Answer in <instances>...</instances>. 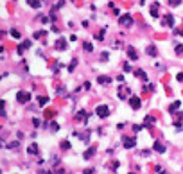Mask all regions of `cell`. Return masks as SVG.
Here are the masks:
<instances>
[{
    "label": "cell",
    "mask_w": 183,
    "mask_h": 174,
    "mask_svg": "<svg viewBox=\"0 0 183 174\" xmlns=\"http://www.w3.org/2000/svg\"><path fill=\"white\" fill-rule=\"evenodd\" d=\"M95 113H97V117L104 118V117H108V115H109V108H108V106H104V104H100V106L95 108Z\"/></svg>",
    "instance_id": "cell-1"
},
{
    "label": "cell",
    "mask_w": 183,
    "mask_h": 174,
    "mask_svg": "<svg viewBox=\"0 0 183 174\" xmlns=\"http://www.w3.org/2000/svg\"><path fill=\"white\" fill-rule=\"evenodd\" d=\"M16 100L18 102H27V100H31V93H27V91H18Z\"/></svg>",
    "instance_id": "cell-2"
},
{
    "label": "cell",
    "mask_w": 183,
    "mask_h": 174,
    "mask_svg": "<svg viewBox=\"0 0 183 174\" xmlns=\"http://www.w3.org/2000/svg\"><path fill=\"white\" fill-rule=\"evenodd\" d=\"M122 142H124V147H127V149H131V147H135V145H136V140L135 138H129V136H124Z\"/></svg>",
    "instance_id": "cell-3"
},
{
    "label": "cell",
    "mask_w": 183,
    "mask_h": 174,
    "mask_svg": "<svg viewBox=\"0 0 183 174\" xmlns=\"http://www.w3.org/2000/svg\"><path fill=\"white\" fill-rule=\"evenodd\" d=\"M118 22H120L122 25H131L133 24V18H131V15H124V16H120Z\"/></svg>",
    "instance_id": "cell-4"
},
{
    "label": "cell",
    "mask_w": 183,
    "mask_h": 174,
    "mask_svg": "<svg viewBox=\"0 0 183 174\" xmlns=\"http://www.w3.org/2000/svg\"><path fill=\"white\" fill-rule=\"evenodd\" d=\"M129 104H131V108H133V109H138L140 108V99L138 97H131L129 99Z\"/></svg>",
    "instance_id": "cell-5"
},
{
    "label": "cell",
    "mask_w": 183,
    "mask_h": 174,
    "mask_svg": "<svg viewBox=\"0 0 183 174\" xmlns=\"http://www.w3.org/2000/svg\"><path fill=\"white\" fill-rule=\"evenodd\" d=\"M127 56L131 58V61H135V59H138V54H136V50H135L133 47H129V49H127Z\"/></svg>",
    "instance_id": "cell-6"
},
{
    "label": "cell",
    "mask_w": 183,
    "mask_h": 174,
    "mask_svg": "<svg viewBox=\"0 0 183 174\" xmlns=\"http://www.w3.org/2000/svg\"><path fill=\"white\" fill-rule=\"evenodd\" d=\"M154 151H158V153H163V151H165V145H162L160 142H154Z\"/></svg>",
    "instance_id": "cell-7"
},
{
    "label": "cell",
    "mask_w": 183,
    "mask_h": 174,
    "mask_svg": "<svg viewBox=\"0 0 183 174\" xmlns=\"http://www.w3.org/2000/svg\"><path fill=\"white\" fill-rule=\"evenodd\" d=\"M163 24H167V25H171V27H172V25H174V20H172V16H171V15H167V16H165V20H163Z\"/></svg>",
    "instance_id": "cell-8"
},
{
    "label": "cell",
    "mask_w": 183,
    "mask_h": 174,
    "mask_svg": "<svg viewBox=\"0 0 183 174\" xmlns=\"http://www.w3.org/2000/svg\"><path fill=\"white\" fill-rule=\"evenodd\" d=\"M151 15L158 16V4H153V7H151Z\"/></svg>",
    "instance_id": "cell-9"
},
{
    "label": "cell",
    "mask_w": 183,
    "mask_h": 174,
    "mask_svg": "<svg viewBox=\"0 0 183 174\" xmlns=\"http://www.w3.org/2000/svg\"><path fill=\"white\" fill-rule=\"evenodd\" d=\"M56 47L63 50V49H65V47H67V43H65V40H58V43H56Z\"/></svg>",
    "instance_id": "cell-10"
},
{
    "label": "cell",
    "mask_w": 183,
    "mask_h": 174,
    "mask_svg": "<svg viewBox=\"0 0 183 174\" xmlns=\"http://www.w3.org/2000/svg\"><path fill=\"white\" fill-rule=\"evenodd\" d=\"M93 153H95V147H90V149H88V151H86V153H84V158L88 160V158H90V156H92V154H93Z\"/></svg>",
    "instance_id": "cell-11"
},
{
    "label": "cell",
    "mask_w": 183,
    "mask_h": 174,
    "mask_svg": "<svg viewBox=\"0 0 183 174\" xmlns=\"http://www.w3.org/2000/svg\"><path fill=\"white\" fill-rule=\"evenodd\" d=\"M97 81H99L100 84H108V83H109V77H102V75H100Z\"/></svg>",
    "instance_id": "cell-12"
},
{
    "label": "cell",
    "mask_w": 183,
    "mask_h": 174,
    "mask_svg": "<svg viewBox=\"0 0 183 174\" xmlns=\"http://www.w3.org/2000/svg\"><path fill=\"white\" fill-rule=\"evenodd\" d=\"M147 54H151V56H156V47H147Z\"/></svg>",
    "instance_id": "cell-13"
},
{
    "label": "cell",
    "mask_w": 183,
    "mask_h": 174,
    "mask_svg": "<svg viewBox=\"0 0 183 174\" xmlns=\"http://www.w3.org/2000/svg\"><path fill=\"white\" fill-rule=\"evenodd\" d=\"M29 2V6H33V7H40V0H27Z\"/></svg>",
    "instance_id": "cell-14"
},
{
    "label": "cell",
    "mask_w": 183,
    "mask_h": 174,
    "mask_svg": "<svg viewBox=\"0 0 183 174\" xmlns=\"http://www.w3.org/2000/svg\"><path fill=\"white\" fill-rule=\"evenodd\" d=\"M36 153H38V147H36V145L33 144V145L29 147V154H36Z\"/></svg>",
    "instance_id": "cell-15"
},
{
    "label": "cell",
    "mask_w": 183,
    "mask_h": 174,
    "mask_svg": "<svg viewBox=\"0 0 183 174\" xmlns=\"http://www.w3.org/2000/svg\"><path fill=\"white\" fill-rule=\"evenodd\" d=\"M38 100H40V104H42V106H45V104L49 102V97H38Z\"/></svg>",
    "instance_id": "cell-16"
},
{
    "label": "cell",
    "mask_w": 183,
    "mask_h": 174,
    "mask_svg": "<svg viewBox=\"0 0 183 174\" xmlns=\"http://www.w3.org/2000/svg\"><path fill=\"white\" fill-rule=\"evenodd\" d=\"M84 50H88V52H92V50H93V47H92V43H88V41H84Z\"/></svg>",
    "instance_id": "cell-17"
},
{
    "label": "cell",
    "mask_w": 183,
    "mask_h": 174,
    "mask_svg": "<svg viewBox=\"0 0 183 174\" xmlns=\"http://www.w3.org/2000/svg\"><path fill=\"white\" fill-rule=\"evenodd\" d=\"M178 108H180V102H174V104H171V108H169V109H171V111H176Z\"/></svg>",
    "instance_id": "cell-18"
},
{
    "label": "cell",
    "mask_w": 183,
    "mask_h": 174,
    "mask_svg": "<svg viewBox=\"0 0 183 174\" xmlns=\"http://www.w3.org/2000/svg\"><path fill=\"white\" fill-rule=\"evenodd\" d=\"M84 117H86V111H79L77 113V118H79V120H84Z\"/></svg>",
    "instance_id": "cell-19"
},
{
    "label": "cell",
    "mask_w": 183,
    "mask_h": 174,
    "mask_svg": "<svg viewBox=\"0 0 183 174\" xmlns=\"http://www.w3.org/2000/svg\"><path fill=\"white\" fill-rule=\"evenodd\" d=\"M75 65H77V61H75V59H74V61H72V63H70V66H68V70H70V72H72V70H74V68H75Z\"/></svg>",
    "instance_id": "cell-20"
},
{
    "label": "cell",
    "mask_w": 183,
    "mask_h": 174,
    "mask_svg": "<svg viewBox=\"0 0 183 174\" xmlns=\"http://www.w3.org/2000/svg\"><path fill=\"white\" fill-rule=\"evenodd\" d=\"M136 75H138L140 79H145V74H144V72H142V70H136Z\"/></svg>",
    "instance_id": "cell-21"
},
{
    "label": "cell",
    "mask_w": 183,
    "mask_h": 174,
    "mask_svg": "<svg viewBox=\"0 0 183 174\" xmlns=\"http://www.w3.org/2000/svg\"><path fill=\"white\" fill-rule=\"evenodd\" d=\"M176 54H183V45H178L176 47Z\"/></svg>",
    "instance_id": "cell-22"
},
{
    "label": "cell",
    "mask_w": 183,
    "mask_h": 174,
    "mask_svg": "<svg viewBox=\"0 0 183 174\" xmlns=\"http://www.w3.org/2000/svg\"><path fill=\"white\" fill-rule=\"evenodd\" d=\"M11 36L13 38H20V33H18V31H11Z\"/></svg>",
    "instance_id": "cell-23"
},
{
    "label": "cell",
    "mask_w": 183,
    "mask_h": 174,
    "mask_svg": "<svg viewBox=\"0 0 183 174\" xmlns=\"http://www.w3.org/2000/svg\"><path fill=\"white\" fill-rule=\"evenodd\" d=\"M153 122H154L153 117H147V118H145V124H153Z\"/></svg>",
    "instance_id": "cell-24"
},
{
    "label": "cell",
    "mask_w": 183,
    "mask_h": 174,
    "mask_svg": "<svg viewBox=\"0 0 183 174\" xmlns=\"http://www.w3.org/2000/svg\"><path fill=\"white\" fill-rule=\"evenodd\" d=\"M61 147H63V149H68V147H70V144H68V142H63Z\"/></svg>",
    "instance_id": "cell-25"
},
{
    "label": "cell",
    "mask_w": 183,
    "mask_h": 174,
    "mask_svg": "<svg viewBox=\"0 0 183 174\" xmlns=\"http://www.w3.org/2000/svg\"><path fill=\"white\" fill-rule=\"evenodd\" d=\"M124 70H126V72H129V70H131V66H129V63H124Z\"/></svg>",
    "instance_id": "cell-26"
},
{
    "label": "cell",
    "mask_w": 183,
    "mask_h": 174,
    "mask_svg": "<svg viewBox=\"0 0 183 174\" xmlns=\"http://www.w3.org/2000/svg\"><path fill=\"white\" fill-rule=\"evenodd\" d=\"M50 127H52V131H58V127H59V126L56 124V122H52V126H50Z\"/></svg>",
    "instance_id": "cell-27"
},
{
    "label": "cell",
    "mask_w": 183,
    "mask_h": 174,
    "mask_svg": "<svg viewBox=\"0 0 183 174\" xmlns=\"http://www.w3.org/2000/svg\"><path fill=\"white\" fill-rule=\"evenodd\" d=\"M7 147H11V149H13V147H18V142H13V144H9Z\"/></svg>",
    "instance_id": "cell-28"
},
{
    "label": "cell",
    "mask_w": 183,
    "mask_h": 174,
    "mask_svg": "<svg viewBox=\"0 0 183 174\" xmlns=\"http://www.w3.org/2000/svg\"><path fill=\"white\" fill-rule=\"evenodd\" d=\"M83 174H93V169H86V171H84Z\"/></svg>",
    "instance_id": "cell-29"
},
{
    "label": "cell",
    "mask_w": 183,
    "mask_h": 174,
    "mask_svg": "<svg viewBox=\"0 0 183 174\" xmlns=\"http://www.w3.org/2000/svg\"><path fill=\"white\" fill-rule=\"evenodd\" d=\"M178 81H181V83H183V72H181V74H178Z\"/></svg>",
    "instance_id": "cell-30"
},
{
    "label": "cell",
    "mask_w": 183,
    "mask_h": 174,
    "mask_svg": "<svg viewBox=\"0 0 183 174\" xmlns=\"http://www.w3.org/2000/svg\"><path fill=\"white\" fill-rule=\"evenodd\" d=\"M171 4H174V6H178V4H180V0H171Z\"/></svg>",
    "instance_id": "cell-31"
},
{
    "label": "cell",
    "mask_w": 183,
    "mask_h": 174,
    "mask_svg": "<svg viewBox=\"0 0 183 174\" xmlns=\"http://www.w3.org/2000/svg\"><path fill=\"white\" fill-rule=\"evenodd\" d=\"M40 174H50L49 171H42V172H40Z\"/></svg>",
    "instance_id": "cell-32"
},
{
    "label": "cell",
    "mask_w": 183,
    "mask_h": 174,
    "mask_svg": "<svg viewBox=\"0 0 183 174\" xmlns=\"http://www.w3.org/2000/svg\"><path fill=\"white\" fill-rule=\"evenodd\" d=\"M160 174H167V172H160Z\"/></svg>",
    "instance_id": "cell-33"
},
{
    "label": "cell",
    "mask_w": 183,
    "mask_h": 174,
    "mask_svg": "<svg viewBox=\"0 0 183 174\" xmlns=\"http://www.w3.org/2000/svg\"><path fill=\"white\" fill-rule=\"evenodd\" d=\"M129 174H133V172H129Z\"/></svg>",
    "instance_id": "cell-34"
}]
</instances>
